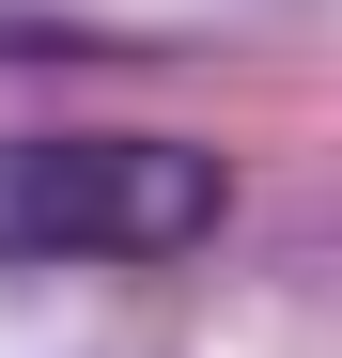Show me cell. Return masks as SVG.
I'll return each instance as SVG.
<instances>
[{
	"mask_svg": "<svg viewBox=\"0 0 342 358\" xmlns=\"http://www.w3.org/2000/svg\"><path fill=\"white\" fill-rule=\"evenodd\" d=\"M218 156L202 141H140V125H63L16 141L0 171V234L16 265H171L187 234H218Z\"/></svg>",
	"mask_w": 342,
	"mask_h": 358,
	"instance_id": "6da1fadb",
	"label": "cell"
}]
</instances>
